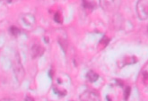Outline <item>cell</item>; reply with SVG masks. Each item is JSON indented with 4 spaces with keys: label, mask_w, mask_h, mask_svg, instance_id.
<instances>
[{
    "label": "cell",
    "mask_w": 148,
    "mask_h": 101,
    "mask_svg": "<svg viewBox=\"0 0 148 101\" xmlns=\"http://www.w3.org/2000/svg\"><path fill=\"white\" fill-rule=\"evenodd\" d=\"M142 80L145 85H148V72L145 71L143 72Z\"/></svg>",
    "instance_id": "cell-12"
},
{
    "label": "cell",
    "mask_w": 148,
    "mask_h": 101,
    "mask_svg": "<svg viewBox=\"0 0 148 101\" xmlns=\"http://www.w3.org/2000/svg\"><path fill=\"white\" fill-rule=\"evenodd\" d=\"M54 20L58 23H61L62 22V17L60 12H57L55 13L54 16Z\"/></svg>",
    "instance_id": "cell-11"
},
{
    "label": "cell",
    "mask_w": 148,
    "mask_h": 101,
    "mask_svg": "<svg viewBox=\"0 0 148 101\" xmlns=\"http://www.w3.org/2000/svg\"><path fill=\"white\" fill-rule=\"evenodd\" d=\"M137 12L140 19H146L148 17V3L146 0H140L137 4Z\"/></svg>",
    "instance_id": "cell-4"
},
{
    "label": "cell",
    "mask_w": 148,
    "mask_h": 101,
    "mask_svg": "<svg viewBox=\"0 0 148 101\" xmlns=\"http://www.w3.org/2000/svg\"><path fill=\"white\" fill-rule=\"evenodd\" d=\"M13 72L14 75L18 81H21L24 77V70L21 65L19 56L17 55L14 60L13 64Z\"/></svg>",
    "instance_id": "cell-1"
},
{
    "label": "cell",
    "mask_w": 148,
    "mask_h": 101,
    "mask_svg": "<svg viewBox=\"0 0 148 101\" xmlns=\"http://www.w3.org/2000/svg\"><path fill=\"white\" fill-rule=\"evenodd\" d=\"M81 101H101L99 95L94 91H86L80 96Z\"/></svg>",
    "instance_id": "cell-5"
},
{
    "label": "cell",
    "mask_w": 148,
    "mask_h": 101,
    "mask_svg": "<svg viewBox=\"0 0 148 101\" xmlns=\"http://www.w3.org/2000/svg\"><path fill=\"white\" fill-rule=\"evenodd\" d=\"M131 92V88L130 87L128 86L125 87L124 91V99L125 100H127L130 96Z\"/></svg>",
    "instance_id": "cell-10"
},
{
    "label": "cell",
    "mask_w": 148,
    "mask_h": 101,
    "mask_svg": "<svg viewBox=\"0 0 148 101\" xmlns=\"http://www.w3.org/2000/svg\"><path fill=\"white\" fill-rule=\"evenodd\" d=\"M100 3L103 10L113 12L119 8L120 0H100Z\"/></svg>",
    "instance_id": "cell-2"
},
{
    "label": "cell",
    "mask_w": 148,
    "mask_h": 101,
    "mask_svg": "<svg viewBox=\"0 0 148 101\" xmlns=\"http://www.w3.org/2000/svg\"><path fill=\"white\" fill-rule=\"evenodd\" d=\"M10 30L11 33H12L13 35H18V34L19 33V32H20L19 29H18L17 27H15V26L12 27L10 28Z\"/></svg>",
    "instance_id": "cell-13"
},
{
    "label": "cell",
    "mask_w": 148,
    "mask_h": 101,
    "mask_svg": "<svg viewBox=\"0 0 148 101\" xmlns=\"http://www.w3.org/2000/svg\"><path fill=\"white\" fill-rule=\"evenodd\" d=\"M110 39L108 36H103L99 42L98 47L99 48V50H102L105 48L109 43Z\"/></svg>",
    "instance_id": "cell-9"
},
{
    "label": "cell",
    "mask_w": 148,
    "mask_h": 101,
    "mask_svg": "<svg viewBox=\"0 0 148 101\" xmlns=\"http://www.w3.org/2000/svg\"><path fill=\"white\" fill-rule=\"evenodd\" d=\"M25 101H34V99L30 96H27L25 99Z\"/></svg>",
    "instance_id": "cell-17"
},
{
    "label": "cell",
    "mask_w": 148,
    "mask_h": 101,
    "mask_svg": "<svg viewBox=\"0 0 148 101\" xmlns=\"http://www.w3.org/2000/svg\"><path fill=\"white\" fill-rule=\"evenodd\" d=\"M86 77L89 81L91 83H94V82H95L98 79L99 76L98 73H97L95 72L93 70H90L87 72L86 74Z\"/></svg>",
    "instance_id": "cell-8"
},
{
    "label": "cell",
    "mask_w": 148,
    "mask_h": 101,
    "mask_svg": "<svg viewBox=\"0 0 148 101\" xmlns=\"http://www.w3.org/2000/svg\"><path fill=\"white\" fill-rule=\"evenodd\" d=\"M20 22L22 27L28 29L33 27L35 23V18L31 13L24 14L20 17Z\"/></svg>",
    "instance_id": "cell-3"
},
{
    "label": "cell",
    "mask_w": 148,
    "mask_h": 101,
    "mask_svg": "<svg viewBox=\"0 0 148 101\" xmlns=\"http://www.w3.org/2000/svg\"><path fill=\"white\" fill-rule=\"evenodd\" d=\"M116 83L117 85L121 86V87H123L124 86V83H123V81L120 80V79H117L116 80Z\"/></svg>",
    "instance_id": "cell-15"
},
{
    "label": "cell",
    "mask_w": 148,
    "mask_h": 101,
    "mask_svg": "<svg viewBox=\"0 0 148 101\" xmlns=\"http://www.w3.org/2000/svg\"><path fill=\"white\" fill-rule=\"evenodd\" d=\"M54 91L56 93H57L59 96H64L66 95V91L65 90H60L58 88H54Z\"/></svg>",
    "instance_id": "cell-14"
},
{
    "label": "cell",
    "mask_w": 148,
    "mask_h": 101,
    "mask_svg": "<svg viewBox=\"0 0 148 101\" xmlns=\"http://www.w3.org/2000/svg\"><path fill=\"white\" fill-rule=\"evenodd\" d=\"M44 51V49L42 47H41L39 45H34L31 49L32 52V57L33 58H36L39 56H40L42 55Z\"/></svg>",
    "instance_id": "cell-6"
},
{
    "label": "cell",
    "mask_w": 148,
    "mask_h": 101,
    "mask_svg": "<svg viewBox=\"0 0 148 101\" xmlns=\"http://www.w3.org/2000/svg\"><path fill=\"white\" fill-rule=\"evenodd\" d=\"M0 101H16L15 100L11 99V98H3L1 99L0 100Z\"/></svg>",
    "instance_id": "cell-16"
},
{
    "label": "cell",
    "mask_w": 148,
    "mask_h": 101,
    "mask_svg": "<svg viewBox=\"0 0 148 101\" xmlns=\"http://www.w3.org/2000/svg\"><path fill=\"white\" fill-rule=\"evenodd\" d=\"M138 61V59L135 56H128V57H124L121 63L122 65H132L134 63H135Z\"/></svg>",
    "instance_id": "cell-7"
},
{
    "label": "cell",
    "mask_w": 148,
    "mask_h": 101,
    "mask_svg": "<svg viewBox=\"0 0 148 101\" xmlns=\"http://www.w3.org/2000/svg\"><path fill=\"white\" fill-rule=\"evenodd\" d=\"M106 101H112V98L109 96H106Z\"/></svg>",
    "instance_id": "cell-18"
}]
</instances>
